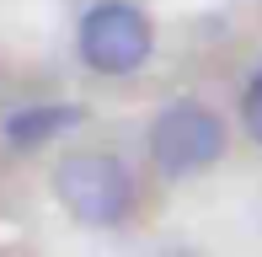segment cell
<instances>
[{
  "mask_svg": "<svg viewBox=\"0 0 262 257\" xmlns=\"http://www.w3.org/2000/svg\"><path fill=\"white\" fill-rule=\"evenodd\" d=\"M75 49L97 75H134L139 65L156 49V32H150V16L128 0H102L80 16L75 27Z\"/></svg>",
  "mask_w": 262,
  "mask_h": 257,
  "instance_id": "7a4b0ae2",
  "label": "cell"
},
{
  "mask_svg": "<svg viewBox=\"0 0 262 257\" xmlns=\"http://www.w3.org/2000/svg\"><path fill=\"white\" fill-rule=\"evenodd\" d=\"M241 118H246V134L262 145V70L252 75V86H246V97H241Z\"/></svg>",
  "mask_w": 262,
  "mask_h": 257,
  "instance_id": "5b68a950",
  "label": "cell"
},
{
  "mask_svg": "<svg viewBox=\"0 0 262 257\" xmlns=\"http://www.w3.org/2000/svg\"><path fill=\"white\" fill-rule=\"evenodd\" d=\"M225 156V118L204 102H171L150 123V161L166 177H193Z\"/></svg>",
  "mask_w": 262,
  "mask_h": 257,
  "instance_id": "3957f363",
  "label": "cell"
},
{
  "mask_svg": "<svg viewBox=\"0 0 262 257\" xmlns=\"http://www.w3.org/2000/svg\"><path fill=\"white\" fill-rule=\"evenodd\" d=\"M54 198L80 225H123L134 215V177L107 150H70L54 166Z\"/></svg>",
  "mask_w": 262,
  "mask_h": 257,
  "instance_id": "6da1fadb",
  "label": "cell"
},
{
  "mask_svg": "<svg viewBox=\"0 0 262 257\" xmlns=\"http://www.w3.org/2000/svg\"><path fill=\"white\" fill-rule=\"evenodd\" d=\"M86 113L80 108H70V102H49V108H21V113H11L6 118V139L16 150H38V145H49L54 134H64V128H75Z\"/></svg>",
  "mask_w": 262,
  "mask_h": 257,
  "instance_id": "277c9868",
  "label": "cell"
}]
</instances>
